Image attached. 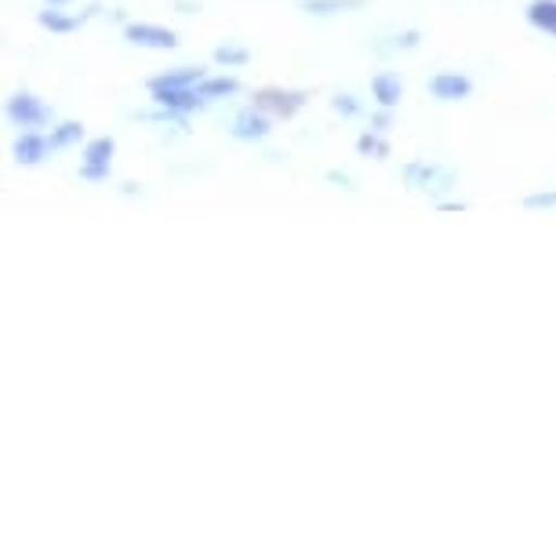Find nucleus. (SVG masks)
I'll list each match as a JSON object with an SVG mask.
<instances>
[{
    "label": "nucleus",
    "mask_w": 556,
    "mask_h": 556,
    "mask_svg": "<svg viewBox=\"0 0 556 556\" xmlns=\"http://www.w3.org/2000/svg\"><path fill=\"white\" fill-rule=\"evenodd\" d=\"M201 84H204V70L182 66V70H172V73H161V77H153L150 91H156V88H201Z\"/></svg>",
    "instance_id": "9b49d317"
},
{
    "label": "nucleus",
    "mask_w": 556,
    "mask_h": 556,
    "mask_svg": "<svg viewBox=\"0 0 556 556\" xmlns=\"http://www.w3.org/2000/svg\"><path fill=\"white\" fill-rule=\"evenodd\" d=\"M255 106L266 113H277V117H295V113L306 106V96H302V91H285V88H262L255 96Z\"/></svg>",
    "instance_id": "20e7f679"
},
{
    "label": "nucleus",
    "mask_w": 556,
    "mask_h": 556,
    "mask_svg": "<svg viewBox=\"0 0 556 556\" xmlns=\"http://www.w3.org/2000/svg\"><path fill=\"white\" fill-rule=\"evenodd\" d=\"M229 135H233L237 142H258V139H266V135H269L266 113H262L258 106L240 110L237 117H233V128H229Z\"/></svg>",
    "instance_id": "0eeeda50"
},
{
    "label": "nucleus",
    "mask_w": 556,
    "mask_h": 556,
    "mask_svg": "<svg viewBox=\"0 0 556 556\" xmlns=\"http://www.w3.org/2000/svg\"><path fill=\"white\" fill-rule=\"evenodd\" d=\"M328 178H331V182H342V190H353V186H350V175H339V172H331Z\"/></svg>",
    "instance_id": "5701e85b"
},
{
    "label": "nucleus",
    "mask_w": 556,
    "mask_h": 556,
    "mask_svg": "<svg viewBox=\"0 0 556 556\" xmlns=\"http://www.w3.org/2000/svg\"><path fill=\"white\" fill-rule=\"evenodd\" d=\"M371 96H375V102H379V106L393 110L396 102H401V96H404V84H401V77H396V73L382 70V73H375V77H371Z\"/></svg>",
    "instance_id": "1a4fd4ad"
},
{
    "label": "nucleus",
    "mask_w": 556,
    "mask_h": 556,
    "mask_svg": "<svg viewBox=\"0 0 556 556\" xmlns=\"http://www.w3.org/2000/svg\"><path fill=\"white\" fill-rule=\"evenodd\" d=\"M8 121L18 124V128H40V124L51 121V110L29 91H18V96L8 99Z\"/></svg>",
    "instance_id": "f03ea898"
},
{
    "label": "nucleus",
    "mask_w": 556,
    "mask_h": 556,
    "mask_svg": "<svg viewBox=\"0 0 556 556\" xmlns=\"http://www.w3.org/2000/svg\"><path fill=\"white\" fill-rule=\"evenodd\" d=\"M356 150H361L364 156H375V161H386L390 156V142L382 139V131H364L361 139H356Z\"/></svg>",
    "instance_id": "2eb2a0df"
},
{
    "label": "nucleus",
    "mask_w": 556,
    "mask_h": 556,
    "mask_svg": "<svg viewBox=\"0 0 556 556\" xmlns=\"http://www.w3.org/2000/svg\"><path fill=\"white\" fill-rule=\"evenodd\" d=\"M528 23L542 34L556 37V0H531L528 4Z\"/></svg>",
    "instance_id": "ddd939ff"
},
{
    "label": "nucleus",
    "mask_w": 556,
    "mask_h": 556,
    "mask_svg": "<svg viewBox=\"0 0 556 556\" xmlns=\"http://www.w3.org/2000/svg\"><path fill=\"white\" fill-rule=\"evenodd\" d=\"M51 8H59V4H70V0H48Z\"/></svg>",
    "instance_id": "b1692460"
},
{
    "label": "nucleus",
    "mask_w": 556,
    "mask_h": 556,
    "mask_svg": "<svg viewBox=\"0 0 556 556\" xmlns=\"http://www.w3.org/2000/svg\"><path fill=\"white\" fill-rule=\"evenodd\" d=\"M153 102H156V106H164V110H175V113H193V110L207 106V99L197 88H156Z\"/></svg>",
    "instance_id": "423d86ee"
},
{
    "label": "nucleus",
    "mask_w": 556,
    "mask_h": 556,
    "mask_svg": "<svg viewBox=\"0 0 556 556\" xmlns=\"http://www.w3.org/2000/svg\"><path fill=\"white\" fill-rule=\"evenodd\" d=\"M110 161H113V139L88 142L84 161H80V178H88V182H102V178H110Z\"/></svg>",
    "instance_id": "39448f33"
},
{
    "label": "nucleus",
    "mask_w": 556,
    "mask_h": 556,
    "mask_svg": "<svg viewBox=\"0 0 556 556\" xmlns=\"http://www.w3.org/2000/svg\"><path fill=\"white\" fill-rule=\"evenodd\" d=\"M523 207H531V212H542V207H556V190H545V193H531Z\"/></svg>",
    "instance_id": "412c9836"
},
{
    "label": "nucleus",
    "mask_w": 556,
    "mask_h": 556,
    "mask_svg": "<svg viewBox=\"0 0 556 556\" xmlns=\"http://www.w3.org/2000/svg\"><path fill=\"white\" fill-rule=\"evenodd\" d=\"M240 88V84L233 77H204L201 84V96L212 102V99H226V96H233V91Z\"/></svg>",
    "instance_id": "dca6fc26"
},
{
    "label": "nucleus",
    "mask_w": 556,
    "mask_h": 556,
    "mask_svg": "<svg viewBox=\"0 0 556 556\" xmlns=\"http://www.w3.org/2000/svg\"><path fill=\"white\" fill-rule=\"evenodd\" d=\"M84 139V128L80 124H59L55 131H51V150H66V146H73V142H80Z\"/></svg>",
    "instance_id": "f3484780"
},
{
    "label": "nucleus",
    "mask_w": 556,
    "mask_h": 556,
    "mask_svg": "<svg viewBox=\"0 0 556 556\" xmlns=\"http://www.w3.org/2000/svg\"><path fill=\"white\" fill-rule=\"evenodd\" d=\"M371 124H375V131H386V128H390V110L382 106V113H375V121H371Z\"/></svg>",
    "instance_id": "4be33fe9"
},
{
    "label": "nucleus",
    "mask_w": 556,
    "mask_h": 556,
    "mask_svg": "<svg viewBox=\"0 0 556 556\" xmlns=\"http://www.w3.org/2000/svg\"><path fill=\"white\" fill-rule=\"evenodd\" d=\"M418 29H404V34H393V37H386L390 40V45H375V51H379V55H390V51H401V48H415L418 45Z\"/></svg>",
    "instance_id": "a211bd4d"
},
{
    "label": "nucleus",
    "mask_w": 556,
    "mask_h": 556,
    "mask_svg": "<svg viewBox=\"0 0 556 556\" xmlns=\"http://www.w3.org/2000/svg\"><path fill=\"white\" fill-rule=\"evenodd\" d=\"M248 59H251V51H248V48H237V45L215 48V62H223V66H244Z\"/></svg>",
    "instance_id": "6ab92c4d"
},
{
    "label": "nucleus",
    "mask_w": 556,
    "mask_h": 556,
    "mask_svg": "<svg viewBox=\"0 0 556 556\" xmlns=\"http://www.w3.org/2000/svg\"><path fill=\"white\" fill-rule=\"evenodd\" d=\"M84 18L88 15H62V12H55V8H51V12H40L37 15V23L45 26V29H51V34H73V29H77Z\"/></svg>",
    "instance_id": "4468645a"
},
{
    "label": "nucleus",
    "mask_w": 556,
    "mask_h": 556,
    "mask_svg": "<svg viewBox=\"0 0 556 556\" xmlns=\"http://www.w3.org/2000/svg\"><path fill=\"white\" fill-rule=\"evenodd\" d=\"M124 37H128V45L150 48V51H172V48H178V37L172 34V29L150 26V23H128V26H124Z\"/></svg>",
    "instance_id": "7ed1b4c3"
},
{
    "label": "nucleus",
    "mask_w": 556,
    "mask_h": 556,
    "mask_svg": "<svg viewBox=\"0 0 556 556\" xmlns=\"http://www.w3.org/2000/svg\"><path fill=\"white\" fill-rule=\"evenodd\" d=\"M51 150V139H45V135L37 131H26L15 139V161L18 164H40Z\"/></svg>",
    "instance_id": "9d476101"
},
{
    "label": "nucleus",
    "mask_w": 556,
    "mask_h": 556,
    "mask_svg": "<svg viewBox=\"0 0 556 556\" xmlns=\"http://www.w3.org/2000/svg\"><path fill=\"white\" fill-rule=\"evenodd\" d=\"M469 91H473V80H469L466 73H437V77H429V96L440 102L466 99Z\"/></svg>",
    "instance_id": "6e6552de"
},
{
    "label": "nucleus",
    "mask_w": 556,
    "mask_h": 556,
    "mask_svg": "<svg viewBox=\"0 0 556 556\" xmlns=\"http://www.w3.org/2000/svg\"><path fill=\"white\" fill-rule=\"evenodd\" d=\"M331 110L342 113V117H356V113H361V102H356L353 96H334L331 99Z\"/></svg>",
    "instance_id": "aec40b11"
},
{
    "label": "nucleus",
    "mask_w": 556,
    "mask_h": 556,
    "mask_svg": "<svg viewBox=\"0 0 556 556\" xmlns=\"http://www.w3.org/2000/svg\"><path fill=\"white\" fill-rule=\"evenodd\" d=\"M455 167L437 164V161H412L404 164V186L415 193H429V197H444L455 190Z\"/></svg>",
    "instance_id": "f257e3e1"
},
{
    "label": "nucleus",
    "mask_w": 556,
    "mask_h": 556,
    "mask_svg": "<svg viewBox=\"0 0 556 556\" xmlns=\"http://www.w3.org/2000/svg\"><path fill=\"white\" fill-rule=\"evenodd\" d=\"M364 8V0H302V12L328 18V15H342V12H356Z\"/></svg>",
    "instance_id": "f8f14e48"
}]
</instances>
